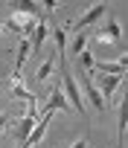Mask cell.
Returning <instances> with one entry per match:
<instances>
[{
  "label": "cell",
  "instance_id": "ffe728a7",
  "mask_svg": "<svg viewBox=\"0 0 128 148\" xmlns=\"http://www.w3.org/2000/svg\"><path fill=\"white\" fill-rule=\"evenodd\" d=\"M3 29H6V23H3V21H0V32H3Z\"/></svg>",
  "mask_w": 128,
  "mask_h": 148
},
{
  "label": "cell",
  "instance_id": "ac0fdd59",
  "mask_svg": "<svg viewBox=\"0 0 128 148\" xmlns=\"http://www.w3.org/2000/svg\"><path fill=\"white\" fill-rule=\"evenodd\" d=\"M70 148H87V139H85V136H79V139H76Z\"/></svg>",
  "mask_w": 128,
  "mask_h": 148
},
{
  "label": "cell",
  "instance_id": "52a82bcc",
  "mask_svg": "<svg viewBox=\"0 0 128 148\" xmlns=\"http://www.w3.org/2000/svg\"><path fill=\"white\" fill-rule=\"evenodd\" d=\"M96 82L102 84V90H99V93H102L105 105L114 99V93H116V90H119V84H122V79H119V76H96Z\"/></svg>",
  "mask_w": 128,
  "mask_h": 148
},
{
  "label": "cell",
  "instance_id": "5bb4252c",
  "mask_svg": "<svg viewBox=\"0 0 128 148\" xmlns=\"http://www.w3.org/2000/svg\"><path fill=\"white\" fill-rule=\"evenodd\" d=\"M29 38H21V44H18V61H15V73H21L23 70V61L29 58Z\"/></svg>",
  "mask_w": 128,
  "mask_h": 148
},
{
  "label": "cell",
  "instance_id": "8fae6325",
  "mask_svg": "<svg viewBox=\"0 0 128 148\" xmlns=\"http://www.w3.org/2000/svg\"><path fill=\"white\" fill-rule=\"evenodd\" d=\"M82 84H85V93H87V99H90V105H93V108H99V110H105V99H102V93H99V87H96L93 82H87V79H82Z\"/></svg>",
  "mask_w": 128,
  "mask_h": 148
},
{
  "label": "cell",
  "instance_id": "277c9868",
  "mask_svg": "<svg viewBox=\"0 0 128 148\" xmlns=\"http://www.w3.org/2000/svg\"><path fill=\"white\" fill-rule=\"evenodd\" d=\"M9 87H12V96H15V99H23V102H32V99H35V93L23 84L21 73H12V76H9Z\"/></svg>",
  "mask_w": 128,
  "mask_h": 148
},
{
  "label": "cell",
  "instance_id": "8992f818",
  "mask_svg": "<svg viewBox=\"0 0 128 148\" xmlns=\"http://www.w3.org/2000/svg\"><path fill=\"white\" fill-rule=\"evenodd\" d=\"M119 35H122V29H119V23L111 18V21L96 32V41H99V44H116V41H119Z\"/></svg>",
  "mask_w": 128,
  "mask_h": 148
},
{
  "label": "cell",
  "instance_id": "d6986e66",
  "mask_svg": "<svg viewBox=\"0 0 128 148\" xmlns=\"http://www.w3.org/2000/svg\"><path fill=\"white\" fill-rule=\"evenodd\" d=\"M6 122H9V119H6V116H0V128H3V125H6Z\"/></svg>",
  "mask_w": 128,
  "mask_h": 148
},
{
  "label": "cell",
  "instance_id": "ba28073f",
  "mask_svg": "<svg viewBox=\"0 0 128 148\" xmlns=\"http://www.w3.org/2000/svg\"><path fill=\"white\" fill-rule=\"evenodd\" d=\"M47 35H50V26H47V21L41 18V21H38V26H35V32L29 35V47H32V55H38V52H41V47H44Z\"/></svg>",
  "mask_w": 128,
  "mask_h": 148
},
{
  "label": "cell",
  "instance_id": "4fadbf2b",
  "mask_svg": "<svg viewBox=\"0 0 128 148\" xmlns=\"http://www.w3.org/2000/svg\"><path fill=\"white\" fill-rule=\"evenodd\" d=\"M52 70H55V55H50V58H47V61L38 67V73H35V82H50Z\"/></svg>",
  "mask_w": 128,
  "mask_h": 148
},
{
  "label": "cell",
  "instance_id": "9a60e30c",
  "mask_svg": "<svg viewBox=\"0 0 128 148\" xmlns=\"http://www.w3.org/2000/svg\"><path fill=\"white\" fill-rule=\"evenodd\" d=\"M70 49H73L76 55H82V52L87 49V38H85V35H76V38L70 41Z\"/></svg>",
  "mask_w": 128,
  "mask_h": 148
},
{
  "label": "cell",
  "instance_id": "2e32d148",
  "mask_svg": "<svg viewBox=\"0 0 128 148\" xmlns=\"http://www.w3.org/2000/svg\"><path fill=\"white\" fill-rule=\"evenodd\" d=\"M79 64H82V70H87V73H93V64H96V58H93V52H82L79 55Z\"/></svg>",
  "mask_w": 128,
  "mask_h": 148
},
{
  "label": "cell",
  "instance_id": "e0dca14e",
  "mask_svg": "<svg viewBox=\"0 0 128 148\" xmlns=\"http://www.w3.org/2000/svg\"><path fill=\"white\" fill-rule=\"evenodd\" d=\"M116 110H119V142H122V136H125V99H119L116 102Z\"/></svg>",
  "mask_w": 128,
  "mask_h": 148
},
{
  "label": "cell",
  "instance_id": "5b68a950",
  "mask_svg": "<svg viewBox=\"0 0 128 148\" xmlns=\"http://www.w3.org/2000/svg\"><path fill=\"white\" fill-rule=\"evenodd\" d=\"M105 12H108V3H93V6H90V9H87V12L79 18V21H76V29H85V26L96 23V21L105 15Z\"/></svg>",
  "mask_w": 128,
  "mask_h": 148
},
{
  "label": "cell",
  "instance_id": "9c48e42d",
  "mask_svg": "<svg viewBox=\"0 0 128 148\" xmlns=\"http://www.w3.org/2000/svg\"><path fill=\"white\" fill-rule=\"evenodd\" d=\"M55 110H73L70 108V102L64 99V93H61V84L50 93V102H47V108H44V113H55Z\"/></svg>",
  "mask_w": 128,
  "mask_h": 148
},
{
  "label": "cell",
  "instance_id": "3957f363",
  "mask_svg": "<svg viewBox=\"0 0 128 148\" xmlns=\"http://www.w3.org/2000/svg\"><path fill=\"white\" fill-rule=\"evenodd\" d=\"M125 55L119 61H96L93 64V76H119L122 79V73H125Z\"/></svg>",
  "mask_w": 128,
  "mask_h": 148
},
{
  "label": "cell",
  "instance_id": "30bf717a",
  "mask_svg": "<svg viewBox=\"0 0 128 148\" xmlns=\"http://www.w3.org/2000/svg\"><path fill=\"white\" fill-rule=\"evenodd\" d=\"M35 122H38L35 116H23V119L18 122V128L12 131V134H15V139H21V145H23V142H26V136L32 134V128H35Z\"/></svg>",
  "mask_w": 128,
  "mask_h": 148
},
{
  "label": "cell",
  "instance_id": "7c38bea8",
  "mask_svg": "<svg viewBox=\"0 0 128 148\" xmlns=\"http://www.w3.org/2000/svg\"><path fill=\"white\" fill-rule=\"evenodd\" d=\"M52 41L58 47V61H64V47H67V29L64 26H55L52 29Z\"/></svg>",
  "mask_w": 128,
  "mask_h": 148
},
{
  "label": "cell",
  "instance_id": "7a4b0ae2",
  "mask_svg": "<svg viewBox=\"0 0 128 148\" xmlns=\"http://www.w3.org/2000/svg\"><path fill=\"white\" fill-rule=\"evenodd\" d=\"M61 93H64V99L70 102V108H73V110L85 113V102H82L79 84H76V79H73V76H70V73L64 70V67H61Z\"/></svg>",
  "mask_w": 128,
  "mask_h": 148
},
{
  "label": "cell",
  "instance_id": "44dd1931",
  "mask_svg": "<svg viewBox=\"0 0 128 148\" xmlns=\"http://www.w3.org/2000/svg\"><path fill=\"white\" fill-rule=\"evenodd\" d=\"M0 116H3V110H0Z\"/></svg>",
  "mask_w": 128,
  "mask_h": 148
},
{
  "label": "cell",
  "instance_id": "6da1fadb",
  "mask_svg": "<svg viewBox=\"0 0 128 148\" xmlns=\"http://www.w3.org/2000/svg\"><path fill=\"white\" fill-rule=\"evenodd\" d=\"M38 21H41V18L26 15V12H21V9H12V12H9V29H15L21 38H29V35L35 32Z\"/></svg>",
  "mask_w": 128,
  "mask_h": 148
}]
</instances>
